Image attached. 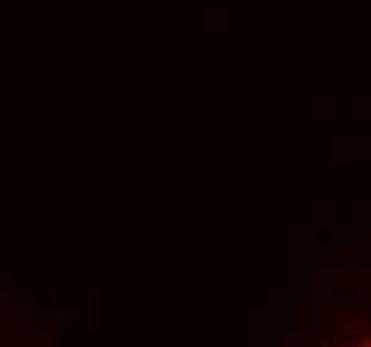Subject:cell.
Returning <instances> with one entry per match:
<instances>
[{
  "instance_id": "cell-1",
  "label": "cell",
  "mask_w": 371,
  "mask_h": 347,
  "mask_svg": "<svg viewBox=\"0 0 371 347\" xmlns=\"http://www.w3.org/2000/svg\"><path fill=\"white\" fill-rule=\"evenodd\" d=\"M353 347H371V331H369L366 337H361V339H358V342H355Z\"/></svg>"
}]
</instances>
